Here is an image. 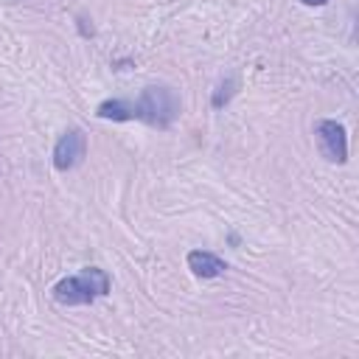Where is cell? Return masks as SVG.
<instances>
[{
  "mask_svg": "<svg viewBox=\"0 0 359 359\" xmlns=\"http://www.w3.org/2000/svg\"><path fill=\"white\" fill-rule=\"evenodd\" d=\"M87 154V135L73 126V129H65L53 146V168L56 171H70L76 168Z\"/></svg>",
  "mask_w": 359,
  "mask_h": 359,
  "instance_id": "4",
  "label": "cell"
},
{
  "mask_svg": "<svg viewBox=\"0 0 359 359\" xmlns=\"http://www.w3.org/2000/svg\"><path fill=\"white\" fill-rule=\"evenodd\" d=\"M188 269L196 275V278H219L224 269H227V261H222L216 252H210V250H191L188 252Z\"/></svg>",
  "mask_w": 359,
  "mask_h": 359,
  "instance_id": "5",
  "label": "cell"
},
{
  "mask_svg": "<svg viewBox=\"0 0 359 359\" xmlns=\"http://www.w3.org/2000/svg\"><path fill=\"white\" fill-rule=\"evenodd\" d=\"M300 3H303V6H325L328 0H300Z\"/></svg>",
  "mask_w": 359,
  "mask_h": 359,
  "instance_id": "7",
  "label": "cell"
},
{
  "mask_svg": "<svg viewBox=\"0 0 359 359\" xmlns=\"http://www.w3.org/2000/svg\"><path fill=\"white\" fill-rule=\"evenodd\" d=\"M101 121H143L157 129H168L180 118V98L165 84H149L137 98H107L95 107Z\"/></svg>",
  "mask_w": 359,
  "mask_h": 359,
  "instance_id": "1",
  "label": "cell"
},
{
  "mask_svg": "<svg viewBox=\"0 0 359 359\" xmlns=\"http://www.w3.org/2000/svg\"><path fill=\"white\" fill-rule=\"evenodd\" d=\"M109 286L112 280L101 266H81L76 275H65L50 289V297L59 306H87L98 297H107Z\"/></svg>",
  "mask_w": 359,
  "mask_h": 359,
  "instance_id": "2",
  "label": "cell"
},
{
  "mask_svg": "<svg viewBox=\"0 0 359 359\" xmlns=\"http://www.w3.org/2000/svg\"><path fill=\"white\" fill-rule=\"evenodd\" d=\"M236 87H238V84H236V79H224V81H222V84L216 87V93H213V98H210V104H213L216 109H222V107H224V104H227V101L233 98V93H236Z\"/></svg>",
  "mask_w": 359,
  "mask_h": 359,
  "instance_id": "6",
  "label": "cell"
},
{
  "mask_svg": "<svg viewBox=\"0 0 359 359\" xmlns=\"http://www.w3.org/2000/svg\"><path fill=\"white\" fill-rule=\"evenodd\" d=\"M314 140H317L323 160L337 163V165H342L348 160V129L342 121H334V118L317 121L314 123Z\"/></svg>",
  "mask_w": 359,
  "mask_h": 359,
  "instance_id": "3",
  "label": "cell"
}]
</instances>
